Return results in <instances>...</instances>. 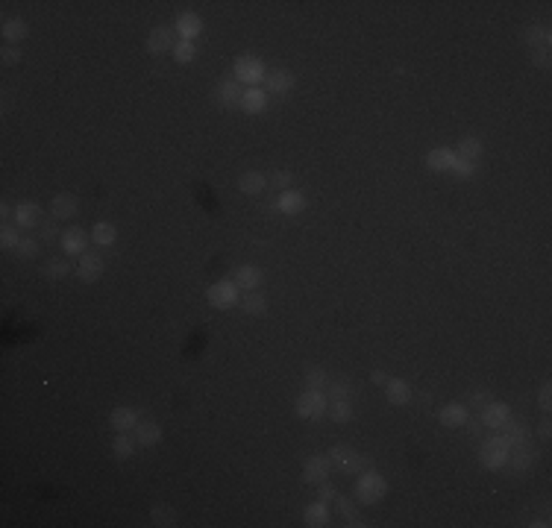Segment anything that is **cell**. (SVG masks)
Wrapping results in <instances>:
<instances>
[{
  "mask_svg": "<svg viewBox=\"0 0 552 528\" xmlns=\"http://www.w3.org/2000/svg\"><path fill=\"white\" fill-rule=\"evenodd\" d=\"M329 399H350V393H352V384H350V379H335V382H329Z\"/></svg>",
  "mask_w": 552,
  "mask_h": 528,
  "instance_id": "42",
  "label": "cell"
},
{
  "mask_svg": "<svg viewBox=\"0 0 552 528\" xmlns=\"http://www.w3.org/2000/svg\"><path fill=\"white\" fill-rule=\"evenodd\" d=\"M329 473H332L329 455H327V458H323V455H311V458H306V464H303V481L306 484H315V488H318L320 481H327Z\"/></svg>",
  "mask_w": 552,
  "mask_h": 528,
  "instance_id": "7",
  "label": "cell"
},
{
  "mask_svg": "<svg viewBox=\"0 0 552 528\" xmlns=\"http://www.w3.org/2000/svg\"><path fill=\"white\" fill-rule=\"evenodd\" d=\"M473 174H476V165H473V162H467V159H461V156H458L456 167H452V176H458V179H470Z\"/></svg>",
  "mask_w": 552,
  "mask_h": 528,
  "instance_id": "44",
  "label": "cell"
},
{
  "mask_svg": "<svg viewBox=\"0 0 552 528\" xmlns=\"http://www.w3.org/2000/svg\"><path fill=\"white\" fill-rule=\"evenodd\" d=\"M21 226H15V223H3V229H0V247L3 250H18V244H21Z\"/></svg>",
  "mask_w": 552,
  "mask_h": 528,
  "instance_id": "40",
  "label": "cell"
},
{
  "mask_svg": "<svg viewBox=\"0 0 552 528\" xmlns=\"http://www.w3.org/2000/svg\"><path fill=\"white\" fill-rule=\"evenodd\" d=\"M276 209L282 211V215H300V211L306 209V194H303V191H297V188L279 191V197H276Z\"/></svg>",
  "mask_w": 552,
  "mask_h": 528,
  "instance_id": "23",
  "label": "cell"
},
{
  "mask_svg": "<svg viewBox=\"0 0 552 528\" xmlns=\"http://www.w3.org/2000/svg\"><path fill=\"white\" fill-rule=\"evenodd\" d=\"M526 41H529L532 50H549V45H552L549 27H529V30H526Z\"/></svg>",
  "mask_w": 552,
  "mask_h": 528,
  "instance_id": "34",
  "label": "cell"
},
{
  "mask_svg": "<svg viewBox=\"0 0 552 528\" xmlns=\"http://www.w3.org/2000/svg\"><path fill=\"white\" fill-rule=\"evenodd\" d=\"M12 223L21 226V229H36V226L41 223V206L38 203H18L15 211H12Z\"/></svg>",
  "mask_w": 552,
  "mask_h": 528,
  "instance_id": "15",
  "label": "cell"
},
{
  "mask_svg": "<svg viewBox=\"0 0 552 528\" xmlns=\"http://www.w3.org/2000/svg\"><path fill=\"white\" fill-rule=\"evenodd\" d=\"M264 85H267V94H288V91H294V85H297V77L291 74L288 68H276V70H271V74L264 77Z\"/></svg>",
  "mask_w": 552,
  "mask_h": 528,
  "instance_id": "12",
  "label": "cell"
},
{
  "mask_svg": "<svg viewBox=\"0 0 552 528\" xmlns=\"http://www.w3.org/2000/svg\"><path fill=\"white\" fill-rule=\"evenodd\" d=\"M327 417L335 420V423H350V420H352V405H350V399H329Z\"/></svg>",
  "mask_w": 552,
  "mask_h": 528,
  "instance_id": "35",
  "label": "cell"
},
{
  "mask_svg": "<svg viewBox=\"0 0 552 528\" xmlns=\"http://www.w3.org/2000/svg\"><path fill=\"white\" fill-rule=\"evenodd\" d=\"M332 502H335L338 517H341V520H347V525H352V528H361V525H367V522L361 520L359 508L352 505V499H347V496H341V493H338V496L332 499Z\"/></svg>",
  "mask_w": 552,
  "mask_h": 528,
  "instance_id": "27",
  "label": "cell"
},
{
  "mask_svg": "<svg viewBox=\"0 0 552 528\" xmlns=\"http://www.w3.org/2000/svg\"><path fill=\"white\" fill-rule=\"evenodd\" d=\"M537 405H541L544 411H549L552 408V384L546 382V384H541V391H537Z\"/></svg>",
  "mask_w": 552,
  "mask_h": 528,
  "instance_id": "47",
  "label": "cell"
},
{
  "mask_svg": "<svg viewBox=\"0 0 552 528\" xmlns=\"http://www.w3.org/2000/svg\"><path fill=\"white\" fill-rule=\"evenodd\" d=\"M41 235H45V241H59V238H62V232H56V226H53V223H45V229H41Z\"/></svg>",
  "mask_w": 552,
  "mask_h": 528,
  "instance_id": "52",
  "label": "cell"
},
{
  "mask_svg": "<svg viewBox=\"0 0 552 528\" xmlns=\"http://www.w3.org/2000/svg\"><path fill=\"white\" fill-rule=\"evenodd\" d=\"M458 156H461V159H467V162H479V159H482V153H485V144H482V141H479L476 135H464L461 141H458V150H456Z\"/></svg>",
  "mask_w": 552,
  "mask_h": 528,
  "instance_id": "32",
  "label": "cell"
},
{
  "mask_svg": "<svg viewBox=\"0 0 552 528\" xmlns=\"http://www.w3.org/2000/svg\"><path fill=\"white\" fill-rule=\"evenodd\" d=\"M303 382H306V388H311V391H327L329 382H332V376H329L323 367H311V370H306Z\"/></svg>",
  "mask_w": 552,
  "mask_h": 528,
  "instance_id": "36",
  "label": "cell"
},
{
  "mask_svg": "<svg viewBox=\"0 0 552 528\" xmlns=\"http://www.w3.org/2000/svg\"><path fill=\"white\" fill-rule=\"evenodd\" d=\"M537 437H544V440L552 437V423H549V417H544L541 423H537Z\"/></svg>",
  "mask_w": 552,
  "mask_h": 528,
  "instance_id": "50",
  "label": "cell"
},
{
  "mask_svg": "<svg viewBox=\"0 0 552 528\" xmlns=\"http://www.w3.org/2000/svg\"><path fill=\"white\" fill-rule=\"evenodd\" d=\"M232 282H235L241 291H259V288H262V282H264V273H262V270H259L256 264H241V267L235 270Z\"/></svg>",
  "mask_w": 552,
  "mask_h": 528,
  "instance_id": "19",
  "label": "cell"
},
{
  "mask_svg": "<svg viewBox=\"0 0 552 528\" xmlns=\"http://www.w3.org/2000/svg\"><path fill=\"white\" fill-rule=\"evenodd\" d=\"M112 455H115L118 461H126L135 455V437H130V432L118 435L115 440H112Z\"/></svg>",
  "mask_w": 552,
  "mask_h": 528,
  "instance_id": "33",
  "label": "cell"
},
{
  "mask_svg": "<svg viewBox=\"0 0 552 528\" xmlns=\"http://www.w3.org/2000/svg\"><path fill=\"white\" fill-rule=\"evenodd\" d=\"M502 429H505V440H508V446H523V444H532V440H535V432L529 429V425L526 423H517V420H508L505 425H502Z\"/></svg>",
  "mask_w": 552,
  "mask_h": 528,
  "instance_id": "25",
  "label": "cell"
},
{
  "mask_svg": "<svg viewBox=\"0 0 552 528\" xmlns=\"http://www.w3.org/2000/svg\"><path fill=\"white\" fill-rule=\"evenodd\" d=\"M138 411L135 408H130V405H118V408H112V414H109V425L115 429L118 435H124V432H133L135 425H138Z\"/></svg>",
  "mask_w": 552,
  "mask_h": 528,
  "instance_id": "14",
  "label": "cell"
},
{
  "mask_svg": "<svg viewBox=\"0 0 552 528\" xmlns=\"http://www.w3.org/2000/svg\"><path fill=\"white\" fill-rule=\"evenodd\" d=\"M0 36H3L6 45L15 47L18 41H24L27 36H30V27H27L24 18H6V21H3V30H0Z\"/></svg>",
  "mask_w": 552,
  "mask_h": 528,
  "instance_id": "28",
  "label": "cell"
},
{
  "mask_svg": "<svg viewBox=\"0 0 552 528\" xmlns=\"http://www.w3.org/2000/svg\"><path fill=\"white\" fill-rule=\"evenodd\" d=\"M133 432H135V444L138 446H156L162 440V425L150 423V420H138V425Z\"/></svg>",
  "mask_w": 552,
  "mask_h": 528,
  "instance_id": "26",
  "label": "cell"
},
{
  "mask_svg": "<svg viewBox=\"0 0 552 528\" xmlns=\"http://www.w3.org/2000/svg\"><path fill=\"white\" fill-rule=\"evenodd\" d=\"M77 211H80V199L74 194H56L53 197V203H50L53 220H70V218H77Z\"/></svg>",
  "mask_w": 552,
  "mask_h": 528,
  "instance_id": "18",
  "label": "cell"
},
{
  "mask_svg": "<svg viewBox=\"0 0 552 528\" xmlns=\"http://www.w3.org/2000/svg\"><path fill=\"white\" fill-rule=\"evenodd\" d=\"M241 94H244V89H241V82H235V80H223L218 85V103L221 106H238L241 103Z\"/></svg>",
  "mask_w": 552,
  "mask_h": 528,
  "instance_id": "30",
  "label": "cell"
},
{
  "mask_svg": "<svg viewBox=\"0 0 552 528\" xmlns=\"http://www.w3.org/2000/svg\"><path fill=\"white\" fill-rule=\"evenodd\" d=\"M335 496H338V490H335V488H332V484H329V478L318 484V499H320V502H332V499H335Z\"/></svg>",
  "mask_w": 552,
  "mask_h": 528,
  "instance_id": "48",
  "label": "cell"
},
{
  "mask_svg": "<svg viewBox=\"0 0 552 528\" xmlns=\"http://www.w3.org/2000/svg\"><path fill=\"white\" fill-rule=\"evenodd\" d=\"M456 162H458V153L449 150V147H435L426 156V165H429V170H435V174H452Z\"/></svg>",
  "mask_w": 552,
  "mask_h": 528,
  "instance_id": "13",
  "label": "cell"
},
{
  "mask_svg": "<svg viewBox=\"0 0 552 528\" xmlns=\"http://www.w3.org/2000/svg\"><path fill=\"white\" fill-rule=\"evenodd\" d=\"M329 461H332V469H338V473H344V476H359L367 469V461L347 444H335L329 449Z\"/></svg>",
  "mask_w": 552,
  "mask_h": 528,
  "instance_id": "5",
  "label": "cell"
},
{
  "mask_svg": "<svg viewBox=\"0 0 552 528\" xmlns=\"http://www.w3.org/2000/svg\"><path fill=\"white\" fill-rule=\"evenodd\" d=\"M508 464H512L517 473H526L537 464V449L535 444H523V446H512V455H508Z\"/></svg>",
  "mask_w": 552,
  "mask_h": 528,
  "instance_id": "21",
  "label": "cell"
},
{
  "mask_svg": "<svg viewBox=\"0 0 552 528\" xmlns=\"http://www.w3.org/2000/svg\"><path fill=\"white\" fill-rule=\"evenodd\" d=\"M206 303L211 306V308H235L238 303H241V288L232 282V279H221V282H215L211 288L206 291Z\"/></svg>",
  "mask_w": 552,
  "mask_h": 528,
  "instance_id": "6",
  "label": "cell"
},
{
  "mask_svg": "<svg viewBox=\"0 0 552 528\" xmlns=\"http://www.w3.org/2000/svg\"><path fill=\"white\" fill-rule=\"evenodd\" d=\"M532 65L535 68H549V50H535L532 53Z\"/></svg>",
  "mask_w": 552,
  "mask_h": 528,
  "instance_id": "49",
  "label": "cell"
},
{
  "mask_svg": "<svg viewBox=\"0 0 552 528\" xmlns=\"http://www.w3.org/2000/svg\"><path fill=\"white\" fill-rule=\"evenodd\" d=\"M174 33L182 41H194L197 36L203 33V18L197 15V12H179L177 21H174Z\"/></svg>",
  "mask_w": 552,
  "mask_h": 528,
  "instance_id": "9",
  "label": "cell"
},
{
  "mask_svg": "<svg viewBox=\"0 0 552 528\" xmlns=\"http://www.w3.org/2000/svg\"><path fill=\"white\" fill-rule=\"evenodd\" d=\"M38 250H41V241H36V238H24L15 252L21 255V259H36Z\"/></svg>",
  "mask_w": 552,
  "mask_h": 528,
  "instance_id": "43",
  "label": "cell"
},
{
  "mask_svg": "<svg viewBox=\"0 0 552 528\" xmlns=\"http://www.w3.org/2000/svg\"><path fill=\"white\" fill-rule=\"evenodd\" d=\"M391 376H385V373H382V370H373V373H371V382L373 384H382V388H385V382H388Z\"/></svg>",
  "mask_w": 552,
  "mask_h": 528,
  "instance_id": "53",
  "label": "cell"
},
{
  "mask_svg": "<svg viewBox=\"0 0 552 528\" xmlns=\"http://www.w3.org/2000/svg\"><path fill=\"white\" fill-rule=\"evenodd\" d=\"M508 455H512L508 440L502 435H493L479 446V464H482L485 469H491V473H497V469L508 467Z\"/></svg>",
  "mask_w": 552,
  "mask_h": 528,
  "instance_id": "2",
  "label": "cell"
},
{
  "mask_svg": "<svg viewBox=\"0 0 552 528\" xmlns=\"http://www.w3.org/2000/svg\"><path fill=\"white\" fill-rule=\"evenodd\" d=\"M329 522H332V513H329L327 502H320V499L303 511V525L306 528H327Z\"/></svg>",
  "mask_w": 552,
  "mask_h": 528,
  "instance_id": "22",
  "label": "cell"
},
{
  "mask_svg": "<svg viewBox=\"0 0 552 528\" xmlns=\"http://www.w3.org/2000/svg\"><path fill=\"white\" fill-rule=\"evenodd\" d=\"M438 420H441L444 429H461V425L470 420V411H467V405H461V402H449L438 411Z\"/></svg>",
  "mask_w": 552,
  "mask_h": 528,
  "instance_id": "17",
  "label": "cell"
},
{
  "mask_svg": "<svg viewBox=\"0 0 552 528\" xmlns=\"http://www.w3.org/2000/svg\"><path fill=\"white\" fill-rule=\"evenodd\" d=\"M150 517H153V522H156V525H165V528L177 525V511H174V508H167V505H153Z\"/></svg>",
  "mask_w": 552,
  "mask_h": 528,
  "instance_id": "41",
  "label": "cell"
},
{
  "mask_svg": "<svg viewBox=\"0 0 552 528\" xmlns=\"http://www.w3.org/2000/svg\"><path fill=\"white\" fill-rule=\"evenodd\" d=\"M12 211H15V209H9V203L0 206V215H3V218H12Z\"/></svg>",
  "mask_w": 552,
  "mask_h": 528,
  "instance_id": "54",
  "label": "cell"
},
{
  "mask_svg": "<svg viewBox=\"0 0 552 528\" xmlns=\"http://www.w3.org/2000/svg\"><path fill=\"white\" fill-rule=\"evenodd\" d=\"M0 62H3L6 68L18 65V62H21V50H18V47H12V45H6L3 50H0Z\"/></svg>",
  "mask_w": 552,
  "mask_h": 528,
  "instance_id": "46",
  "label": "cell"
},
{
  "mask_svg": "<svg viewBox=\"0 0 552 528\" xmlns=\"http://www.w3.org/2000/svg\"><path fill=\"white\" fill-rule=\"evenodd\" d=\"M470 402H473V405H479V408H485V405L491 402V393H485V391H476V393L470 396Z\"/></svg>",
  "mask_w": 552,
  "mask_h": 528,
  "instance_id": "51",
  "label": "cell"
},
{
  "mask_svg": "<svg viewBox=\"0 0 552 528\" xmlns=\"http://www.w3.org/2000/svg\"><path fill=\"white\" fill-rule=\"evenodd\" d=\"M512 420V408H508L505 402H491L482 408V425H488V429H502V425Z\"/></svg>",
  "mask_w": 552,
  "mask_h": 528,
  "instance_id": "20",
  "label": "cell"
},
{
  "mask_svg": "<svg viewBox=\"0 0 552 528\" xmlns=\"http://www.w3.org/2000/svg\"><path fill=\"white\" fill-rule=\"evenodd\" d=\"M91 241L97 247H112L118 241V229H115V223H109V220H97L94 226H91Z\"/></svg>",
  "mask_w": 552,
  "mask_h": 528,
  "instance_id": "31",
  "label": "cell"
},
{
  "mask_svg": "<svg viewBox=\"0 0 552 528\" xmlns=\"http://www.w3.org/2000/svg\"><path fill=\"white\" fill-rule=\"evenodd\" d=\"M327 408H329L327 391H311V388H306V393H300L294 402V414L300 420H320Z\"/></svg>",
  "mask_w": 552,
  "mask_h": 528,
  "instance_id": "4",
  "label": "cell"
},
{
  "mask_svg": "<svg viewBox=\"0 0 552 528\" xmlns=\"http://www.w3.org/2000/svg\"><path fill=\"white\" fill-rule=\"evenodd\" d=\"M59 247L65 255H86L89 252V232L80 229V226H70V229L62 232Z\"/></svg>",
  "mask_w": 552,
  "mask_h": 528,
  "instance_id": "8",
  "label": "cell"
},
{
  "mask_svg": "<svg viewBox=\"0 0 552 528\" xmlns=\"http://www.w3.org/2000/svg\"><path fill=\"white\" fill-rule=\"evenodd\" d=\"M171 56H174V62H177V65H191V62L197 59V47H194V41H182V38H177V45H174Z\"/></svg>",
  "mask_w": 552,
  "mask_h": 528,
  "instance_id": "38",
  "label": "cell"
},
{
  "mask_svg": "<svg viewBox=\"0 0 552 528\" xmlns=\"http://www.w3.org/2000/svg\"><path fill=\"white\" fill-rule=\"evenodd\" d=\"M271 182H274L276 191H288L291 182H294V174H291V170H276V174L271 176Z\"/></svg>",
  "mask_w": 552,
  "mask_h": 528,
  "instance_id": "45",
  "label": "cell"
},
{
  "mask_svg": "<svg viewBox=\"0 0 552 528\" xmlns=\"http://www.w3.org/2000/svg\"><path fill=\"white\" fill-rule=\"evenodd\" d=\"M41 270H45V276H47V279H53V282H56V279H65V276L70 273V270H74V264H70L68 259H47Z\"/></svg>",
  "mask_w": 552,
  "mask_h": 528,
  "instance_id": "39",
  "label": "cell"
},
{
  "mask_svg": "<svg viewBox=\"0 0 552 528\" xmlns=\"http://www.w3.org/2000/svg\"><path fill=\"white\" fill-rule=\"evenodd\" d=\"M267 97H271V94H267L264 89H259V85H256V89H244L238 109L247 112V115H262V112L267 109V103H271Z\"/></svg>",
  "mask_w": 552,
  "mask_h": 528,
  "instance_id": "16",
  "label": "cell"
},
{
  "mask_svg": "<svg viewBox=\"0 0 552 528\" xmlns=\"http://www.w3.org/2000/svg\"><path fill=\"white\" fill-rule=\"evenodd\" d=\"M385 493H388V481L382 478L376 469L367 467L364 473H359V478H356V499L361 505H376V502L385 499Z\"/></svg>",
  "mask_w": 552,
  "mask_h": 528,
  "instance_id": "1",
  "label": "cell"
},
{
  "mask_svg": "<svg viewBox=\"0 0 552 528\" xmlns=\"http://www.w3.org/2000/svg\"><path fill=\"white\" fill-rule=\"evenodd\" d=\"M385 399L391 405H408L412 402V388H408L405 379H388L385 382Z\"/></svg>",
  "mask_w": 552,
  "mask_h": 528,
  "instance_id": "24",
  "label": "cell"
},
{
  "mask_svg": "<svg viewBox=\"0 0 552 528\" xmlns=\"http://www.w3.org/2000/svg\"><path fill=\"white\" fill-rule=\"evenodd\" d=\"M232 77H235V82L247 85V89H256L259 82H264L267 68H264V62L259 59V56H250V53H247V56H238V59H235Z\"/></svg>",
  "mask_w": 552,
  "mask_h": 528,
  "instance_id": "3",
  "label": "cell"
},
{
  "mask_svg": "<svg viewBox=\"0 0 552 528\" xmlns=\"http://www.w3.org/2000/svg\"><path fill=\"white\" fill-rule=\"evenodd\" d=\"M74 273L80 276V282H97L103 276V259L97 252H86V255H80V262H77V267H74Z\"/></svg>",
  "mask_w": 552,
  "mask_h": 528,
  "instance_id": "11",
  "label": "cell"
},
{
  "mask_svg": "<svg viewBox=\"0 0 552 528\" xmlns=\"http://www.w3.org/2000/svg\"><path fill=\"white\" fill-rule=\"evenodd\" d=\"M177 45L174 38V27H153L150 36H147V53L159 56V53H171Z\"/></svg>",
  "mask_w": 552,
  "mask_h": 528,
  "instance_id": "10",
  "label": "cell"
},
{
  "mask_svg": "<svg viewBox=\"0 0 552 528\" xmlns=\"http://www.w3.org/2000/svg\"><path fill=\"white\" fill-rule=\"evenodd\" d=\"M264 188H267V179L259 170H247V174H241V179H238V191L247 197H259V194H264Z\"/></svg>",
  "mask_w": 552,
  "mask_h": 528,
  "instance_id": "29",
  "label": "cell"
},
{
  "mask_svg": "<svg viewBox=\"0 0 552 528\" xmlns=\"http://www.w3.org/2000/svg\"><path fill=\"white\" fill-rule=\"evenodd\" d=\"M238 306H241L247 314H253V317H262V314L267 311V299L262 296V291H247V296Z\"/></svg>",
  "mask_w": 552,
  "mask_h": 528,
  "instance_id": "37",
  "label": "cell"
}]
</instances>
